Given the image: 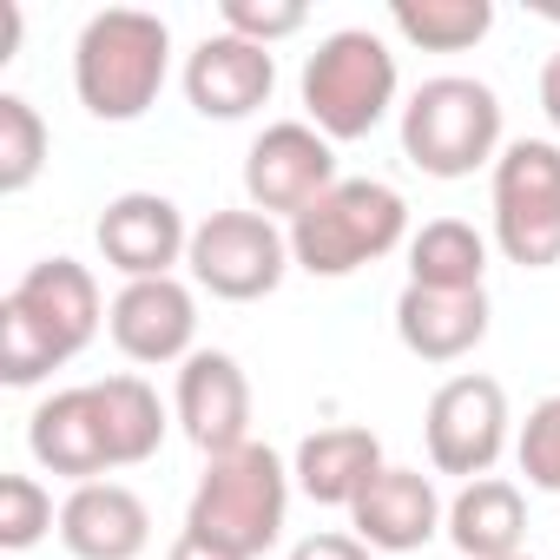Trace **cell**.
<instances>
[{
	"instance_id": "cell-1",
	"label": "cell",
	"mask_w": 560,
	"mask_h": 560,
	"mask_svg": "<svg viewBox=\"0 0 560 560\" xmlns=\"http://www.w3.org/2000/svg\"><path fill=\"white\" fill-rule=\"evenodd\" d=\"M106 324L100 284L80 257H40L21 270V284L0 298V383L34 389L67 370Z\"/></svg>"
},
{
	"instance_id": "cell-2",
	"label": "cell",
	"mask_w": 560,
	"mask_h": 560,
	"mask_svg": "<svg viewBox=\"0 0 560 560\" xmlns=\"http://www.w3.org/2000/svg\"><path fill=\"white\" fill-rule=\"evenodd\" d=\"M172 73V27L145 8H106L73 40V93L93 119L132 126L159 106Z\"/></svg>"
},
{
	"instance_id": "cell-3",
	"label": "cell",
	"mask_w": 560,
	"mask_h": 560,
	"mask_svg": "<svg viewBox=\"0 0 560 560\" xmlns=\"http://www.w3.org/2000/svg\"><path fill=\"white\" fill-rule=\"evenodd\" d=\"M291 488L298 475L284 468L270 442H244L231 455H211L198 488H191V508H185V534L224 547V553H270L277 534H284V514H291Z\"/></svg>"
},
{
	"instance_id": "cell-4",
	"label": "cell",
	"mask_w": 560,
	"mask_h": 560,
	"mask_svg": "<svg viewBox=\"0 0 560 560\" xmlns=\"http://www.w3.org/2000/svg\"><path fill=\"white\" fill-rule=\"evenodd\" d=\"M304 113L311 126L343 145V139H370L389 113H396V54L376 27H337L317 40V54L304 60Z\"/></svg>"
},
{
	"instance_id": "cell-5",
	"label": "cell",
	"mask_w": 560,
	"mask_h": 560,
	"mask_svg": "<svg viewBox=\"0 0 560 560\" xmlns=\"http://www.w3.org/2000/svg\"><path fill=\"white\" fill-rule=\"evenodd\" d=\"M402 159L429 178H475L501 159V93L468 73H435L402 106Z\"/></svg>"
},
{
	"instance_id": "cell-6",
	"label": "cell",
	"mask_w": 560,
	"mask_h": 560,
	"mask_svg": "<svg viewBox=\"0 0 560 560\" xmlns=\"http://www.w3.org/2000/svg\"><path fill=\"white\" fill-rule=\"evenodd\" d=\"M409 244V198L383 178H337L304 218H291V257L311 277H357Z\"/></svg>"
},
{
	"instance_id": "cell-7",
	"label": "cell",
	"mask_w": 560,
	"mask_h": 560,
	"mask_svg": "<svg viewBox=\"0 0 560 560\" xmlns=\"http://www.w3.org/2000/svg\"><path fill=\"white\" fill-rule=\"evenodd\" d=\"M488 211H494V244L521 270H553L560 264V139H514L494 159L488 178Z\"/></svg>"
},
{
	"instance_id": "cell-8",
	"label": "cell",
	"mask_w": 560,
	"mask_h": 560,
	"mask_svg": "<svg viewBox=\"0 0 560 560\" xmlns=\"http://www.w3.org/2000/svg\"><path fill=\"white\" fill-rule=\"evenodd\" d=\"M185 264H191V284L198 291H211L224 304H257V298H270L298 270L291 224H277V218H264L250 205L244 211H211V218L191 224Z\"/></svg>"
},
{
	"instance_id": "cell-9",
	"label": "cell",
	"mask_w": 560,
	"mask_h": 560,
	"mask_svg": "<svg viewBox=\"0 0 560 560\" xmlns=\"http://www.w3.org/2000/svg\"><path fill=\"white\" fill-rule=\"evenodd\" d=\"M422 442H429V462L435 475H462V481H481L494 475V462L508 455L514 442V416H508V389L481 370H462L448 376L429 409H422Z\"/></svg>"
},
{
	"instance_id": "cell-10",
	"label": "cell",
	"mask_w": 560,
	"mask_h": 560,
	"mask_svg": "<svg viewBox=\"0 0 560 560\" xmlns=\"http://www.w3.org/2000/svg\"><path fill=\"white\" fill-rule=\"evenodd\" d=\"M337 185V145L311 119H277L244 152V198L264 218H304Z\"/></svg>"
},
{
	"instance_id": "cell-11",
	"label": "cell",
	"mask_w": 560,
	"mask_h": 560,
	"mask_svg": "<svg viewBox=\"0 0 560 560\" xmlns=\"http://www.w3.org/2000/svg\"><path fill=\"white\" fill-rule=\"evenodd\" d=\"M172 416L185 442L211 462L250 442V376L231 350H191L172 383Z\"/></svg>"
},
{
	"instance_id": "cell-12",
	"label": "cell",
	"mask_w": 560,
	"mask_h": 560,
	"mask_svg": "<svg viewBox=\"0 0 560 560\" xmlns=\"http://www.w3.org/2000/svg\"><path fill=\"white\" fill-rule=\"evenodd\" d=\"M106 337L126 363H185L198 350V298L185 277H139L106 304Z\"/></svg>"
},
{
	"instance_id": "cell-13",
	"label": "cell",
	"mask_w": 560,
	"mask_h": 560,
	"mask_svg": "<svg viewBox=\"0 0 560 560\" xmlns=\"http://www.w3.org/2000/svg\"><path fill=\"white\" fill-rule=\"evenodd\" d=\"M93 237H100V257L126 284H139V277H178V264L191 250V224L165 191H119L100 211Z\"/></svg>"
},
{
	"instance_id": "cell-14",
	"label": "cell",
	"mask_w": 560,
	"mask_h": 560,
	"mask_svg": "<svg viewBox=\"0 0 560 560\" xmlns=\"http://www.w3.org/2000/svg\"><path fill=\"white\" fill-rule=\"evenodd\" d=\"M277 93V54L237 34H205L185 54V100L198 119H250Z\"/></svg>"
},
{
	"instance_id": "cell-15",
	"label": "cell",
	"mask_w": 560,
	"mask_h": 560,
	"mask_svg": "<svg viewBox=\"0 0 560 560\" xmlns=\"http://www.w3.org/2000/svg\"><path fill=\"white\" fill-rule=\"evenodd\" d=\"M350 527H357V540L376 547V553H416V547H429V540L448 527V508H442V494H435V481H429L422 468H396V462H389V468L357 494Z\"/></svg>"
},
{
	"instance_id": "cell-16",
	"label": "cell",
	"mask_w": 560,
	"mask_h": 560,
	"mask_svg": "<svg viewBox=\"0 0 560 560\" xmlns=\"http://www.w3.org/2000/svg\"><path fill=\"white\" fill-rule=\"evenodd\" d=\"M60 540L73 560H139L152 547V508L126 481H80L60 501Z\"/></svg>"
},
{
	"instance_id": "cell-17",
	"label": "cell",
	"mask_w": 560,
	"mask_h": 560,
	"mask_svg": "<svg viewBox=\"0 0 560 560\" xmlns=\"http://www.w3.org/2000/svg\"><path fill=\"white\" fill-rule=\"evenodd\" d=\"M27 448L47 475L60 481H106L113 475V455H106V429H100V402H93V383L80 389H54L34 422H27Z\"/></svg>"
},
{
	"instance_id": "cell-18",
	"label": "cell",
	"mask_w": 560,
	"mask_h": 560,
	"mask_svg": "<svg viewBox=\"0 0 560 560\" xmlns=\"http://www.w3.org/2000/svg\"><path fill=\"white\" fill-rule=\"evenodd\" d=\"M488 317H494L488 291H422V284H402V298H396V337L422 363H462L468 350H481Z\"/></svg>"
},
{
	"instance_id": "cell-19",
	"label": "cell",
	"mask_w": 560,
	"mask_h": 560,
	"mask_svg": "<svg viewBox=\"0 0 560 560\" xmlns=\"http://www.w3.org/2000/svg\"><path fill=\"white\" fill-rule=\"evenodd\" d=\"M383 435L363 429V422H337V429H317L298 442L291 455V475H298V494H311L317 508H357V494L383 475Z\"/></svg>"
},
{
	"instance_id": "cell-20",
	"label": "cell",
	"mask_w": 560,
	"mask_h": 560,
	"mask_svg": "<svg viewBox=\"0 0 560 560\" xmlns=\"http://www.w3.org/2000/svg\"><path fill=\"white\" fill-rule=\"evenodd\" d=\"M462 560H521V540H527V501L508 475H481V481H462V494L448 501V527Z\"/></svg>"
},
{
	"instance_id": "cell-21",
	"label": "cell",
	"mask_w": 560,
	"mask_h": 560,
	"mask_svg": "<svg viewBox=\"0 0 560 560\" xmlns=\"http://www.w3.org/2000/svg\"><path fill=\"white\" fill-rule=\"evenodd\" d=\"M409 284H422V291H488V237L468 218H429L409 237Z\"/></svg>"
},
{
	"instance_id": "cell-22",
	"label": "cell",
	"mask_w": 560,
	"mask_h": 560,
	"mask_svg": "<svg viewBox=\"0 0 560 560\" xmlns=\"http://www.w3.org/2000/svg\"><path fill=\"white\" fill-rule=\"evenodd\" d=\"M93 402H100V429H106L113 468H139V462L159 455V442H165V402H159V389L145 376H132V370L106 376V383H93Z\"/></svg>"
},
{
	"instance_id": "cell-23",
	"label": "cell",
	"mask_w": 560,
	"mask_h": 560,
	"mask_svg": "<svg viewBox=\"0 0 560 560\" xmlns=\"http://www.w3.org/2000/svg\"><path fill=\"white\" fill-rule=\"evenodd\" d=\"M389 27L422 54H468L494 27V0H396Z\"/></svg>"
},
{
	"instance_id": "cell-24",
	"label": "cell",
	"mask_w": 560,
	"mask_h": 560,
	"mask_svg": "<svg viewBox=\"0 0 560 560\" xmlns=\"http://www.w3.org/2000/svg\"><path fill=\"white\" fill-rule=\"evenodd\" d=\"M47 152H54V139H47V119L34 113V100L0 93V191L21 198L47 172Z\"/></svg>"
},
{
	"instance_id": "cell-25",
	"label": "cell",
	"mask_w": 560,
	"mask_h": 560,
	"mask_svg": "<svg viewBox=\"0 0 560 560\" xmlns=\"http://www.w3.org/2000/svg\"><path fill=\"white\" fill-rule=\"evenodd\" d=\"M47 527H60L54 494H47L34 475H0V547H8V553H27V547L47 540Z\"/></svg>"
},
{
	"instance_id": "cell-26",
	"label": "cell",
	"mask_w": 560,
	"mask_h": 560,
	"mask_svg": "<svg viewBox=\"0 0 560 560\" xmlns=\"http://www.w3.org/2000/svg\"><path fill=\"white\" fill-rule=\"evenodd\" d=\"M514 462H521V475H527L534 488L560 494V396H540V402L527 409V422H521V435H514Z\"/></svg>"
},
{
	"instance_id": "cell-27",
	"label": "cell",
	"mask_w": 560,
	"mask_h": 560,
	"mask_svg": "<svg viewBox=\"0 0 560 560\" xmlns=\"http://www.w3.org/2000/svg\"><path fill=\"white\" fill-rule=\"evenodd\" d=\"M218 21H224V34H237V40L277 47V40L304 34L311 8H304V0H224V8H218Z\"/></svg>"
},
{
	"instance_id": "cell-28",
	"label": "cell",
	"mask_w": 560,
	"mask_h": 560,
	"mask_svg": "<svg viewBox=\"0 0 560 560\" xmlns=\"http://www.w3.org/2000/svg\"><path fill=\"white\" fill-rule=\"evenodd\" d=\"M284 560H376V547H363L357 534H337V527H324V534H304Z\"/></svg>"
},
{
	"instance_id": "cell-29",
	"label": "cell",
	"mask_w": 560,
	"mask_h": 560,
	"mask_svg": "<svg viewBox=\"0 0 560 560\" xmlns=\"http://www.w3.org/2000/svg\"><path fill=\"white\" fill-rule=\"evenodd\" d=\"M540 113L560 132V54H547V67H540Z\"/></svg>"
},
{
	"instance_id": "cell-30",
	"label": "cell",
	"mask_w": 560,
	"mask_h": 560,
	"mask_svg": "<svg viewBox=\"0 0 560 560\" xmlns=\"http://www.w3.org/2000/svg\"><path fill=\"white\" fill-rule=\"evenodd\" d=\"M165 560H244V553H224V547H211V540H198V534H178Z\"/></svg>"
},
{
	"instance_id": "cell-31",
	"label": "cell",
	"mask_w": 560,
	"mask_h": 560,
	"mask_svg": "<svg viewBox=\"0 0 560 560\" xmlns=\"http://www.w3.org/2000/svg\"><path fill=\"white\" fill-rule=\"evenodd\" d=\"M534 14L540 21H560V0H534Z\"/></svg>"
},
{
	"instance_id": "cell-32",
	"label": "cell",
	"mask_w": 560,
	"mask_h": 560,
	"mask_svg": "<svg viewBox=\"0 0 560 560\" xmlns=\"http://www.w3.org/2000/svg\"><path fill=\"white\" fill-rule=\"evenodd\" d=\"M521 560H534V553H521Z\"/></svg>"
}]
</instances>
